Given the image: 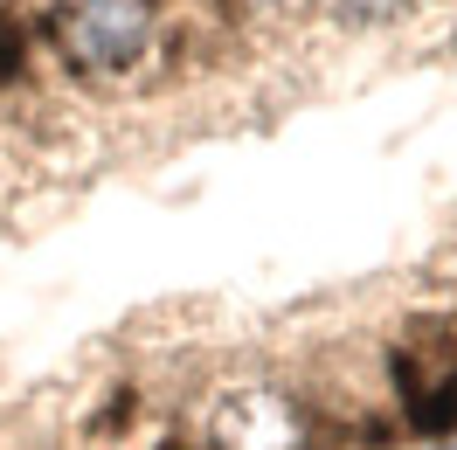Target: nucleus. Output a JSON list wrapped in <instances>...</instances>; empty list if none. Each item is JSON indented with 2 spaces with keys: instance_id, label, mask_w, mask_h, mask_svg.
I'll return each mask as SVG.
<instances>
[{
  "instance_id": "f257e3e1",
  "label": "nucleus",
  "mask_w": 457,
  "mask_h": 450,
  "mask_svg": "<svg viewBox=\"0 0 457 450\" xmlns=\"http://www.w3.org/2000/svg\"><path fill=\"white\" fill-rule=\"evenodd\" d=\"M49 42L70 77L118 84L132 77L153 42H160V0H56L49 7Z\"/></svg>"
},
{
  "instance_id": "f03ea898",
  "label": "nucleus",
  "mask_w": 457,
  "mask_h": 450,
  "mask_svg": "<svg viewBox=\"0 0 457 450\" xmlns=\"http://www.w3.org/2000/svg\"><path fill=\"white\" fill-rule=\"evenodd\" d=\"M208 450H326L312 409L285 388H228L208 409Z\"/></svg>"
},
{
  "instance_id": "7ed1b4c3",
  "label": "nucleus",
  "mask_w": 457,
  "mask_h": 450,
  "mask_svg": "<svg viewBox=\"0 0 457 450\" xmlns=\"http://www.w3.org/2000/svg\"><path fill=\"white\" fill-rule=\"evenodd\" d=\"M388 381L402 402V429L444 444L457 437V346H388Z\"/></svg>"
},
{
  "instance_id": "20e7f679",
  "label": "nucleus",
  "mask_w": 457,
  "mask_h": 450,
  "mask_svg": "<svg viewBox=\"0 0 457 450\" xmlns=\"http://www.w3.org/2000/svg\"><path fill=\"white\" fill-rule=\"evenodd\" d=\"M333 7V21H346V29H381V21H402L416 0H326Z\"/></svg>"
},
{
  "instance_id": "39448f33",
  "label": "nucleus",
  "mask_w": 457,
  "mask_h": 450,
  "mask_svg": "<svg viewBox=\"0 0 457 450\" xmlns=\"http://www.w3.org/2000/svg\"><path fill=\"white\" fill-rule=\"evenodd\" d=\"M21 62H29L21 21H14V7H0V84H14V77H21Z\"/></svg>"
},
{
  "instance_id": "423d86ee",
  "label": "nucleus",
  "mask_w": 457,
  "mask_h": 450,
  "mask_svg": "<svg viewBox=\"0 0 457 450\" xmlns=\"http://www.w3.org/2000/svg\"><path fill=\"white\" fill-rule=\"evenodd\" d=\"M243 7H291V0H243Z\"/></svg>"
},
{
  "instance_id": "0eeeda50",
  "label": "nucleus",
  "mask_w": 457,
  "mask_h": 450,
  "mask_svg": "<svg viewBox=\"0 0 457 450\" xmlns=\"http://www.w3.org/2000/svg\"><path fill=\"white\" fill-rule=\"evenodd\" d=\"M429 450H457V437H444V444H429Z\"/></svg>"
},
{
  "instance_id": "6e6552de",
  "label": "nucleus",
  "mask_w": 457,
  "mask_h": 450,
  "mask_svg": "<svg viewBox=\"0 0 457 450\" xmlns=\"http://www.w3.org/2000/svg\"><path fill=\"white\" fill-rule=\"evenodd\" d=\"M167 450H187V444H167Z\"/></svg>"
}]
</instances>
